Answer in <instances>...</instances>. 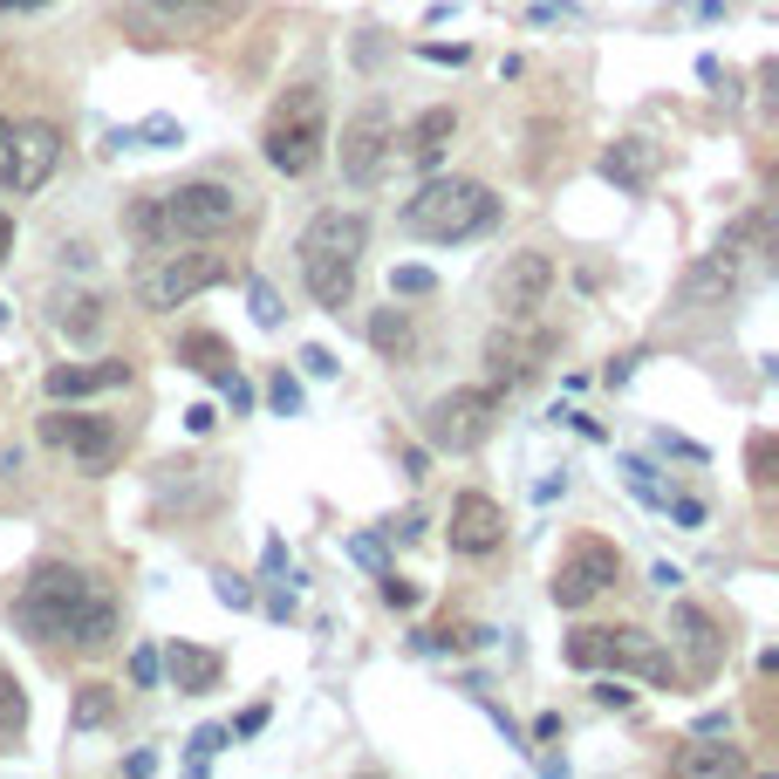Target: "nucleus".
<instances>
[{
	"instance_id": "obj_25",
	"label": "nucleus",
	"mask_w": 779,
	"mask_h": 779,
	"mask_svg": "<svg viewBox=\"0 0 779 779\" xmlns=\"http://www.w3.org/2000/svg\"><path fill=\"white\" fill-rule=\"evenodd\" d=\"M678 772L684 779H724V772H752V759L739 745H684L678 752Z\"/></svg>"
},
{
	"instance_id": "obj_36",
	"label": "nucleus",
	"mask_w": 779,
	"mask_h": 779,
	"mask_svg": "<svg viewBox=\"0 0 779 779\" xmlns=\"http://www.w3.org/2000/svg\"><path fill=\"white\" fill-rule=\"evenodd\" d=\"M226 745H232V724H199V732H192V772H205L213 752H226Z\"/></svg>"
},
{
	"instance_id": "obj_56",
	"label": "nucleus",
	"mask_w": 779,
	"mask_h": 779,
	"mask_svg": "<svg viewBox=\"0 0 779 779\" xmlns=\"http://www.w3.org/2000/svg\"><path fill=\"white\" fill-rule=\"evenodd\" d=\"M260 567H267V575H280V567H288V548H280V540H267V554H260Z\"/></svg>"
},
{
	"instance_id": "obj_27",
	"label": "nucleus",
	"mask_w": 779,
	"mask_h": 779,
	"mask_svg": "<svg viewBox=\"0 0 779 779\" xmlns=\"http://www.w3.org/2000/svg\"><path fill=\"white\" fill-rule=\"evenodd\" d=\"M370 349L389 356V362L410 356V315H404V308H376V315H370Z\"/></svg>"
},
{
	"instance_id": "obj_53",
	"label": "nucleus",
	"mask_w": 779,
	"mask_h": 779,
	"mask_svg": "<svg viewBox=\"0 0 779 779\" xmlns=\"http://www.w3.org/2000/svg\"><path fill=\"white\" fill-rule=\"evenodd\" d=\"M561 739V711H540L534 718V745H554Z\"/></svg>"
},
{
	"instance_id": "obj_13",
	"label": "nucleus",
	"mask_w": 779,
	"mask_h": 779,
	"mask_svg": "<svg viewBox=\"0 0 779 779\" xmlns=\"http://www.w3.org/2000/svg\"><path fill=\"white\" fill-rule=\"evenodd\" d=\"M62 165V130L56 123H21L14 144H8V171H0V185H8L14 199H35L48 178H56Z\"/></svg>"
},
{
	"instance_id": "obj_39",
	"label": "nucleus",
	"mask_w": 779,
	"mask_h": 779,
	"mask_svg": "<svg viewBox=\"0 0 779 779\" xmlns=\"http://www.w3.org/2000/svg\"><path fill=\"white\" fill-rule=\"evenodd\" d=\"M267 404L280 410V418H301V404H308V397H301V383H295L288 370H280V376L267 383Z\"/></svg>"
},
{
	"instance_id": "obj_22",
	"label": "nucleus",
	"mask_w": 779,
	"mask_h": 779,
	"mask_svg": "<svg viewBox=\"0 0 779 779\" xmlns=\"http://www.w3.org/2000/svg\"><path fill=\"white\" fill-rule=\"evenodd\" d=\"M739 295V253L732 247H718V253H705L697 267L684 274V301L691 308H705V301H732Z\"/></svg>"
},
{
	"instance_id": "obj_1",
	"label": "nucleus",
	"mask_w": 779,
	"mask_h": 779,
	"mask_svg": "<svg viewBox=\"0 0 779 779\" xmlns=\"http://www.w3.org/2000/svg\"><path fill=\"white\" fill-rule=\"evenodd\" d=\"M492 219H500V199L479 178H424L418 199H404V213H397V226L410 240H438V247L479 240Z\"/></svg>"
},
{
	"instance_id": "obj_2",
	"label": "nucleus",
	"mask_w": 779,
	"mask_h": 779,
	"mask_svg": "<svg viewBox=\"0 0 779 779\" xmlns=\"http://www.w3.org/2000/svg\"><path fill=\"white\" fill-rule=\"evenodd\" d=\"M260 158H267L280 178H308L328 158V103L315 83H301L274 103L267 130H260Z\"/></svg>"
},
{
	"instance_id": "obj_7",
	"label": "nucleus",
	"mask_w": 779,
	"mask_h": 779,
	"mask_svg": "<svg viewBox=\"0 0 779 779\" xmlns=\"http://www.w3.org/2000/svg\"><path fill=\"white\" fill-rule=\"evenodd\" d=\"M41 445H48V452H62V458H75L83 472H110L117 452H123V431H117L110 418H96V410H69V404H56V410L41 418Z\"/></svg>"
},
{
	"instance_id": "obj_49",
	"label": "nucleus",
	"mask_w": 779,
	"mask_h": 779,
	"mask_svg": "<svg viewBox=\"0 0 779 779\" xmlns=\"http://www.w3.org/2000/svg\"><path fill=\"white\" fill-rule=\"evenodd\" d=\"M724 732H732V718H724V711H705V718L691 724V739H724Z\"/></svg>"
},
{
	"instance_id": "obj_8",
	"label": "nucleus",
	"mask_w": 779,
	"mask_h": 779,
	"mask_svg": "<svg viewBox=\"0 0 779 779\" xmlns=\"http://www.w3.org/2000/svg\"><path fill=\"white\" fill-rule=\"evenodd\" d=\"M615 582H622V548L588 534V540H575V548L561 554V567H554V609L575 615V609H588L595 595L615 588Z\"/></svg>"
},
{
	"instance_id": "obj_4",
	"label": "nucleus",
	"mask_w": 779,
	"mask_h": 779,
	"mask_svg": "<svg viewBox=\"0 0 779 779\" xmlns=\"http://www.w3.org/2000/svg\"><path fill=\"white\" fill-rule=\"evenodd\" d=\"M226 274H232L226 253H205V240H178V247H158V260L137 274V301L151 315H171V308H185L192 295L219 288Z\"/></svg>"
},
{
	"instance_id": "obj_51",
	"label": "nucleus",
	"mask_w": 779,
	"mask_h": 779,
	"mask_svg": "<svg viewBox=\"0 0 779 779\" xmlns=\"http://www.w3.org/2000/svg\"><path fill=\"white\" fill-rule=\"evenodd\" d=\"M213 424H219V410H213V404H192V410H185V431H192V438H205Z\"/></svg>"
},
{
	"instance_id": "obj_46",
	"label": "nucleus",
	"mask_w": 779,
	"mask_h": 779,
	"mask_svg": "<svg viewBox=\"0 0 779 779\" xmlns=\"http://www.w3.org/2000/svg\"><path fill=\"white\" fill-rule=\"evenodd\" d=\"M595 705H602V711H630V705H636V691H622V684L609 678V684H595Z\"/></svg>"
},
{
	"instance_id": "obj_30",
	"label": "nucleus",
	"mask_w": 779,
	"mask_h": 779,
	"mask_svg": "<svg viewBox=\"0 0 779 779\" xmlns=\"http://www.w3.org/2000/svg\"><path fill=\"white\" fill-rule=\"evenodd\" d=\"M561 657L575 670H609V630H575L561 643Z\"/></svg>"
},
{
	"instance_id": "obj_31",
	"label": "nucleus",
	"mask_w": 779,
	"mask_h": 779,
	"mask_svg": "<svg viewBox=\"0 0 779 779\" xmlns=\"http://www.w3.org/2000/svg\"><path fill=\"white\" fill-rule=\"evenodd\" d=\"M418 295H438V274L431 267H418V260L389 267V301H418Z\"/></svg>"
},
{
	"instance_id": "obj_54",
	"label": "nucleus",
	"mask_w": 779,
	"mask_h": 779,
	"mask_svg": "<svg viewBox=\"0 0 779 779\" xmlns=\"http://www.w3.org/2000/svg\"><path fill=\"white\" fill-rule=\"evenodd\" d=\"M89 260H96V253H89L83 240H62V267H89Z\"/></svg>"
},
{
	"instance_id": "obj_12",
	"label": "nucleus",
	"mask_w": 779,
	"mask_h": 779,
	"mask_svg": "<svg viewBox=\"0 0 779 779\" xmlns=\"http://www.w3.org/2000/svg\"><path fill=\"white\" fill-rule=\"evenodd\" d=\"M362 247H370V219L356 205H322L315 219L301 226V260H322V267H356Z\"/></svg>"
},
{
	"instance_id": "obj_42",
	"label": "nucleus",
	"mask_w": 779,
	"mask_h": 779,
	"mask_svg": "<svg viewBox=\"0 0 779 779\" xmlns=\"http://www.w3.org/2000/svg\"><path fill=\"white\" fill-rule=\"evenodd\" d=\"M663 513L678 519V527H705V500H691V492H678V500H663Z\"/></svg>"
},
{
	"instance_id": "obj_52",
	"label": "nucleus",
	"mask_w": 779,
	"mask_h": 779,
	"mask_svg": "<svg viewBox=\"0 0 779 779\" xmlns=\"http://www.w3.org/2000/svg\"><path fill=\"white\" fill-rule=\"evenodd\" d=\"M431 472V445H404V479H424Z\"/></svg>"
},
{
	"instance_id": "obj_40",
	"label": "nucleus",
	"mask_w": 779,
	"mask_h": 779,
	"mask_svg": "<svg viewBox=\"0 0 779 779\" xmlns=\"http://www.w3.org/2000/svg\"><path fill=\"white\" fill-rule=\"evenodd\" d=\"M349 561H362V567H370V575H383V567H389V561H383V540H376V534H356V540H349Z\"/></svg>"
},
{
	"instance_id": "obj_45",
	"label": "nucleus",
	"mask_w": 779,
	"mask_h": 779,
	"mask_svg": "<svg viewBox=\"0 0 779 779\" xmlns=\"http://www.w3.org/2000/svg\"><path fill=\"white\" fill-rule=\"evenodd\" d=\"M301 370H308V376H335V370H343V362H335V349L308 343V349H301Z\"/></svg>"
},
{
	"instance_id": "obj_26",
	"label": "nucleus",
	"mask_w": 779,
	"mask_h": 779,
	"mask_svg": "<svg viewBox=\"0 0 779 779\" xmlns=\"http://www.w3.org/2000/svg\"><path fill=\"white\" fill-rule=\"evenodd\" d=\"M117 718V691L110 684H83L69 697V732H103Z\"/></svg>"
},
{
	"instance_id": "obj_61",
	"label": "nucleus",
	"mask_w": 779,
	"mask_h": 779,
	"mask_svg": "<svg viewBox=\"0 0 779 779\" xmlns=\"http://www.w3.org/2000/svg\"><path fill=\"white\" fill-rule=\"evenodd\" d=\"M8 8H41V0H0V14H8Z\"/></svg>"
},
{
	"instance_id": "obj_9",
	"label": "nucleus",
	"mask_w": 779,
	"mask_h": 779,
	"mask_svg": "<svg viewBox=\"0 0 779 779\" xmlns=\"http://www.w3.org/2000/svg\"><path fill=\"white\" fill-rule=\"evenodd\" d=\"M548 356H554V335H548V328H534V322H500V328L486 335V349H479L486 383H500V389L540 376V362H548Z\"/></svg>"
},
{
	"instance_id": "obj_11",
	"label": "nucleus",
	"mask_w": 779,
	"mask_h": 779,
	"mask_svg": "<svg viewBox=\"0 0 779 779\" xmlns=\"http://www.w3.org/2000/svg\"><path fill=\"white\" fill-rule=\"evenodd\" d=\"M389 158H397L389 110H383V103H362V110L343 123V178H349V185H376Z\"/></svg>"
},
{
	"instance_id": "obj_23",
	"label": "nucleus",
	"mask_w": 779,
	"mask_h": 779,
	"mask_svg": "<svg viewBox=\"0 0 779 779\" xmlns=\"http://www.w3.org/2000/svg\"><path fill=\"white\" fill-rule=\"evenodd\" d=\"M117 643V602L103 588H89V602L75 609V630H69V649L75 657H103V649Z\"/></svg>"
},
{
	"instance_id": "obj_38",
	"label": "nucleus",
	"mask_w": 779,
	"mask_h": 779,
	"mask_svg": "<svg viewBox=\"0 0 779 779\" xmlns=\"http://www.w3.org/2000/svg\"><path fill=\"white\" fill-rule=\"evenodd\" d=\"M158 678H165L158 649H151V643H137V649H130V684H137V691H158Z\"/></svg>"
},
{
	"instance_id": "obj_24",
	"label": "nucleus",
	"mask_w": 779,
	"mask_h": 779,
	"mask_svg": "<svg viewBox=\"0 0 779 779\" xmlns=\"http://www.w3.org/2000/svg\"><path fill=\"white\" fill-rule=\"evenodd\" d=\"M301 280H308V295H315V308H328V315H343V308L356 301V267H322V260H301Z\"/></svg>"
},
{
	"instance_id": "obj_6",
	"label": "nucleus",
	"mask_w": 779,
	"mask_h": 779,
	"mask_svg": "<svg viewBox=\"0 0 779 779\" xmlns=\"http://www.w3.org/2000/svg\"><path fill=\"white\" fill-rule=\"evenodd\" d=\"M506 389L500 383H479V389H452V397H438L424 410V445L431 452H472L479 438L492 431V418H500Z\"/></svg>"
},
{
	"instance_id": "obj_29",
	"label": "nucleus",
	"mask_w": 779,
	"mask_h": 779,
	"mask_svg": "<svg viewBox=\"0 0 779 779\" xmlns=\"http://www.w3.org/2000/svg\"><path fill=\"white\" fill-rule=\"evenodd\" d=\"M178 362L199 370V376H213V370H226V362H232V349L219 343V335H178Z\"/></svg>"
},
{
	"instance_id": "obj_43",
	"label": "nucleus",
	"mask_w": 779,
	"mask_h": 779,
	"mask_svg": "<svg viewBox=\"0 0 779 779\" xmlns=\"http://www.w3.org/2000/svg\"><path fill=\"white\" fill-rule=\"evenodd\" d=\"M418 56H424V62H445V69H465L472 48H465V41H452V48H445V41H418Z\"/></svg>"
},
{
	"instance_id": "obj_10",
	"label": "nucleus",
	"mask_w": 779,
	"mask_h": 779,
	"mask_svg": "<svg viewBox=\"0 0 779 779\" xmlns=\"http://www.w3.org/2000/svg\"><path fill=\"white\" fill-rule=\"evenodd\" d=\"M554 295V260L548 253H506V267L492 274V308H500V322H534L540 308Z\"/></svg>"
},
{
	"instance_id": "obj_58",
	"label": "nucleus",
	"mask_w": 779,
	"mask_h": 779,
	"mask_svg": "<svg viewBox=\"0 0 779 779\" xmlns=\"http://www.w3.org/2000/svg\"><path fill=\"white\" fill-rule=\"evenodd\" d=\"M14 253V213H0V260Z\"/></svg>"
},
{
	"instance_id": "obj_3",
	"label": "nucleus",
	"mask_w": 779,
	"mask_h": 779,
	"mask_svg": "<svg viewBox=\"0 0 779 779\" xmlns=\"http://www.w3.org/2000/svg\"><path fill=\"white\" fill-rule=\"evenodd\" d=\"M89 575L83 567H69V561H41L35 575H28V588L14 595V630H28L35 643H69V630H75V609L89 602Z\"/></svg>"
},
{
	"instance_id": "obj_35",
	"label": "nucleus",
	"mask_w": 779,
	"mask_h": 779,
	"mask_svg": "<svg viewBox=\"0 0 779 779\" xmlns=\"http://www.w3.org/2000/svg\"><path fill=\"white\" fill-rule=\"evenodd\" d=\"M213 389L232 404V418H247V410H253V383H247L240 370H232V362H226V370H213Z\"/></svg>"
},
{
	"instance_id": "obj_60",
	"label": "nucleus",
	"mask_w": 779,
	"mask_h": 779,
	"mask_svg": "<svg viewBox=\"0 0 779 779\" xmlns=\"http://www.w3.org/2000/svg\"><path fill=\"white\" fill-rule=\"evenodd\" d=\"M8 144H14V123L0 117V171H8Z\"/></svg>"
},
{
	"instance_id": "obj_47",
	"label": "nucleus",
	"mask_w": 779,
	"mask_h": 779,
	"mask_svg": "<svg viewBox=\"0 0 779 779\" xmlns=\"http://www.w3.org/2000/svg\"><path fill=\"white\" fill-rule=\"evenodd\" d=\"M123 772H130V779H151V772H158V752H151V745L123 752Z\"/></svg>"
},
{
	"instance_id": "obj_20",
	"label": "nucleus",
	"mask_w": 779,
	"mask_h": 779,
	"mask_svg": "<svg viewBox=\"0 0 779 779\" xmlns=\"http://www.w3.org/2000/svg\"><path fill=\"white\" fill-rule=\"evenodd\" d=\"M452 137H458V110H452V103H438V110H424L397 144H404V158H410V165H438V158L452 151Z\"/></svg>"
},
{
	"instance_id": "obj_21",
	"label": "nucleus",
	"mask_w": 779,
	"mask_h": 779,
	"mask_svg": "<svg viewBox=\"0 0 779 779\" xmlns=\"http://www.w3.org/2000/svg\"><path fill=\"white\" fill-rule=\"evenodd\" d=\"M48 322H56L69 343H96V335H103V295H89V288H56V295H48Z\"/></svg>"
},
{
	"instance_id": "obj_55",
	"label": "nucleus",
	"mask_w": 779,
	"mask_h": 779,
	"mask_svg": "<svg viewBox=\"0 0 779 779\" xmlns=\"http://www.w3.org/2000/svg\"><path fill=\"white\" fill-rule=\"evenodd\" d=\"M554 418H567V424H575L582 438H609V431H602V424H595V418H582V410H554Z\"/></svg>"
},
{
	"instance_id": "obj_37",
	"label": "nucleus",
	"mask_w": 779,
	"mask_h": 779,
	"mask_svg": "<svg viewBox=\"0 0 779 779\" xmlns=\"http://www.w3.org/2000/svg\"><path fill=\"white\" fill-rule=\"evenodd\" d=\"M247 308H253V322H260V328H280V315H288L267 280H247Z\"/></svg>"
},
{
	"instance_id": "obj_19",
	"label": "nucleus",
	"mask_w": 779,
	"mask_h": 779,
	"mask_svg": "<svg viewBox=\"0 0 779 779\" xmlns=\"http://www.w3.org/2000/svg\"><path fill=\"white\" fill-rule=\"evenodd\" d=\"M130 383V362H62V370H48V397L56 404H75V397H103V389H123Z\"/></svg>"
},
{
	"instance_id": "obj_18",
	"label": "nucleus",
	"mask_w": 779,
	"mask_h": 779,
	"mask_svg": "<svg viewBox=\"0 0 779 779\" xmlns=\"http://www.w3.org/2000/svg\"><path fill=\"white\" fill-rule=\"evenodd\" d=\"M670 636H678V649L691 657V678H711L718 657H724V630L697 609V602H678L670 609Z\"/></svg>"
},
{
	"instance_id": "obj_15",
	"label": "nucleus",
	"mask_w": 779,
	"mask_h": 779,
	"mask_svg": "<svg viewBox=\"0 0 779 779\" xmlns=\"http://www.w3.org/2000/svg\"><path fill=\"white\" fill-rule=\"evenodd\" d=\"M609 670H636V678H649V684H678V657L663 649V636L636 630V622L609 630Z\"/></svg>"
},
{
	"instance_id": "obj_59",
	"label": "nucleus",
	"mask_w": 779,
	"mask_h": 779,
	"mask_svg": "<svg viewBox=\"0 0 779 779\" xmlns=\"http://www.w3.org/2000/svg\"><path fill=\"white\" fill-rule=\"evenodd\" d=\"M151 8H171L178 14V8H226V0H151Z\"/></svg>"
},
{
	"instance_id": "obj_62",
	"label": "nucleus",
	"mask_w": 779,
	"mask_h": 779,
	"mask_svg": "<svg viewBox=\"0 0 779 779\" xmlns=\"http://www.w3.org/2000/svg\"><path fill=\"white\" fill-rule=\"evenodd\" d=\"M0 328H8V301H0Z\"/></svg>"
},
{
	"instance_id": "obj_32",
	"label": "nucleus",
	"mask_w": 779,
	"mask_h": 779,
	"mask_svg": "<svg viewBox=\"0 0 779 779\" xmlns=\"http://www.w3.org/2000/svg\"><path fill=\"white\" fill-rule=\"evenodd\" d=\"M130 144L171 151V144H185V130H178V117H144V123H130Z\"/></svg>"
},
{
	"instance_id": "obj_14",
	"label": "nucleus",
	"mask_w": 779,
	"mask_h": 779,
	"mask_svg": "<svg viewBox=\"0 0 779 779\" xmlns=\"http://www.w3.org/2000/svg\"><path fill=\"white\" fill-rule=\"evenodd\" d=\"M445 540H452V554H492L506 540V513L500 500H486V492H458L452 500V519H445Z\"/></svg>"
},
{
	"instance_id": "obj_33",
	"label": "nucleus",
	"mask_w": 779,
	"mask_h": 779,
	"mask_svg": "<svg viewBox=\"0 0 779 779\" xmlns=\"http://www.w3.org/2000/svg\"><path fill=\"white\" fill-rule=\"evenodd\" d=\"M622 472H630V492H636L643 506H657V513H663V500H670V492L657 486V465H649V458H622Z\"/></svg>"
},
{
	"instance_id": "obj_44",
	"label": "nucleus",
	"mask_w": 779,
	"mask_h": 779,
	"mask_svg": "<svg viewBox=\"0 0 779 779\" xmlns=\"http://www.w3.org/2000/svg\"><path fill=\"white\" fill-rule=\"evenodd\" d=\"M657 452H670V458H691V465H705V458H711L705 445H691V438H678V431H657Z\"/></svg>"
},
{
	"instance_id": "obj_50",
	"label": "nucleus",
	"mask_w": 779,
	"mask_h": 779,
	"mask_svg": "<svg viewBox=\"0 0 779 779\" xmlns=\"http://www.w3.org/2000/svg\"><path fill=\"white\" fill-rule=\"evenodd\" d=\"M260 724H267V705H247L240 718H232V739H253V732H260Z\"/></svg>"
},
{
	"instance_id": "obj_48",
	"label": "nucleus",
	"mask_w": 779,
	"mask_h": 779,
	"mask_svg": "<svg viewBox=\"0 0 779 779\" xmlns=\"http://www.w3.org/2000/svg\"><path fill=\"white\" fill-rule=\"evenodd\" d=\"M649 588H663V595H678V588H684V567H670V561H657V567H649Z\"/></svg>"
},
{
	"instance_id": "obj_34",
	"label": "nucleus",
	"mask_w": 779,
	"mask_h": 779,
	"mask_svg": "<svg viewBox=\"0 0 779 779\" xmlns=\"http://www.w3.org/2000/svg\"><path fill=\"white\" fill-rule=\"evenodd\" d=\"M376 595H383V609H397V615L418 609V582H404L397 567H383V575H376Z\"/></svg>"
},
{
	"instance_id": "obj_16",
	"label": "nucleus",
	"mask_w": 779,
	"mask_h": 779,
	"mask_svg": "<svg viewBox=\"0 0 779 779\" xmlns=\"http://www.w3.org/2000/svg\"><path fill=\"white\" fill-rule=\"evenodd\" d=\"M158 663H165V678H171L178 697H205V691H219V678H226V657L205 649V643H171V649H158Z\"/></svg>"
},
{
	"instance_id": "obj_57",
	"label": "nucleus",
	"mask_w": 779,
	"mask_h": 779,
	"mask_svg": "<svg viewBox=\"0 0 779 779\" xmlns=\"http://www.w3.org/2000/svg\"><path fill=\"white\" fill-rule=\"evenodd\" d=\"M561 492H567V472H561V479H540V486H534V500L548 506V500H561Z\"/></svg>"
},
{
	"instance_id": "obj_5",
	"label": "nucleus",
	"mask_w": 779,
	"mask_h": 779,
	"mask_svg": "<svg viewBox=\"0 0 779 779\" xmlns=\"http://www.w3.org/2000/svg\"><path fill=\"white\" fill-rule=\"evenodd\" d=\"M165 205V226L171 240H219L247 219V192L240 185H219V178H192V185H171L158 192Z\"/></svg>"
},
{
	"instance_id": "obj_41",
	"label": "nucleus",
	"mask_w": 779,
	"mask_h": 779,
	"mask_svg": "<svg viewBox=\"0 0 779 779\" xmlns=\"http://www.w3.org/2000/svg\"><path fill=\"white\" fill-rule=\"evenodd\" d=\"M213 595H219L226 609H253V588H247L240 575H213Z\"/></svg>"
},
{
	"instance_id": "obj_28",
	"label": "nucleus",
	"mask_w": 779,
	"mask_h": 779,
	"mask_svg": "<svg viewBox=\"0 0 779 779\" xmlns=\"http://www.w3.org/2000/svg\"><path fill=\"white\" fill-rule=\"evenodd\" d=\"M130 240H137V247H151V253H158V247H178V240H171V226H165V205H158V192H144L137 205H130Z\"/></svg>"
},
{
	"instance_id": "obj_17",
	"label": "nucleus",
	"mask_w": 779,
	"mask_h": 779,
	"mask_svg": "<svg viewBox=\"0 0 779 779\" xmlns=\"http://www.w3.org/2000/svg\"><path fill=\"white\" fill-rule=\"evenodd\" d=\"M657 171H663V144H649V137H615L602 151V178L615 192H649Z\"/></svg>"
}]
</instances>
